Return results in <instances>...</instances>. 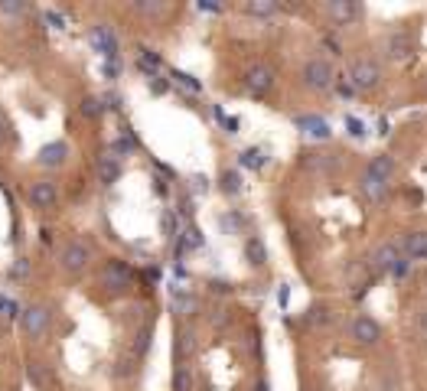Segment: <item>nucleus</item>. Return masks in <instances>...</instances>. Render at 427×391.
Here are the masks:
<instances>
[{
    "instance_id": "28",
    "label": "nucleus",
    "mask_w": 427,
    "mask_h": 391,
    "mask_svg": "<svg viewBox=\"0 0 427 391\" xmlns=\"http://www.w3.org/2000/svg\"><path fill=\"white\" fill-rule=\"evenodd\" d=\"M0 317H20V306L13 304L7 293H0Z\"/></svg>"
},
{
    "instance_id": "33",
    "label": "nucleus",
    "mask_w": 427,
    "mask_h": 391,
    "mask_svg": "<svg viewBox=\"0 0 427 391\" xmlns=\"http://www.w3.org/2000/svg\"><path fill=\"white\" fill-rule=\"evenodd\" d=\"M10 131H13V127H10V121H7V118L0 114V147L7 144V140H10Z\"/></svg>"
},
{
    "instance_id": "32",
    "label": "nucleus",
    "mask_w": 427,
    "mask_h": 391,
    "mask_svg": "<svg viewBox=\"0 0 427 391\" xmlns=\"http://www.w3.org/2000/svg\"><path fill=\"white\" fill-rule=\"evenodd\" d=\"M346 127H349L352 137H362L365 134V127H362V121H359V118H346Z\"/></svg>"
},
{
    "instance_id": "1",
    "label": "nucleus",
    "mask_w": 427,
    "mask_h": 391,
    "mask_svg": "<svg viewBox=\"0 0 427 391\" xmlns=\"http://www.w3.org/2000/svg\"><path fill=\"white\" fill-rule=\"evenodd\" d=\"M303 82H307V88H314V92H329V88L336 85V69H333V62L320 59V56L307 59V65H303Z\"/></svg>"
},
{
    "instance_id": "36",
    "label": "nucleus",
    "mask_w": 427,
    "mask_h": 391,
    "mask_svg": "<svg viewBox=\"0 0 427 391\" xmlns=\"http://www.w3.org/2000/svg\"><path fill=\"white\" fill-rule=\"evenodd\" d=\"M26 271H30V264H26L23 257H20V261H17V264L10 268V277H26Z\"/></svg>"
},
{
    "instance_id": "7",
    "label": "nucleus",
    "mask_w": 427,
    "mask_h": 391,
    "mask_svg": "<svg viewBox=\"0 0 427 391\" xmlns=\"http://www.w3.org/2000/svg\"><path fill=\"white\" fill-rule=\"evenodd\" d=\"M349 336L359 342V346H375V342L382 339V326H378L372 317H355L349 323Z\"/></svg>"
},
{
    "instance_id": "8",
    "label": "nucleus",
    "mask_w": 427,
    "mask_h": 391,
    "mask_svg": "<svg viewBox=\"0 0 427 391\" xmlns=\"http://www.w3.org/2000/svg\"><path fill=\"white\" fill-rule=\"evenodd\" d=\"M323 10H327V17H333L336 23H355L359 17H362V7L355 3V0H329V3H323Z\"/></svg>"
},
{
    "instance_id": "40",
    "label": "nucleus",
    "mask_w": 427,
    "mask_h": 391,
    "mask_svg": "<svg viewBox=\"0 0 427 391\" xmlns=\"http://www.w3.org/2000/svg\"><path fill=\"white\" fill-rule=\"evenodd\" d=\"M254 391H271V388H267V381H258V385H254Z\"/></svg>"
},
{
    "instance_id": "25",
    "label": "nucleus",
    "mask_w": 427,
    "mask_h": 391,
    "mask_svg": "<svg viewBox=\"0 0 427 391\" xmlns=\"http://www.w3.org/2000/svg\"><path fill=\"white\" fill-rule=\"evenodd\" d=\"M219 189L226 196H235L241 189V176H239V170H226L222 173V180H219Z\"/></svg>"
},
{
    "instance_id": "26",
    "label": "nucleus",
    "mask_w": 427,
    "mask_h": 391,
    "mask_svg": "<svg viewBox=\"0 0 427 391\" xmlns=\"http://www.w3.org/2000/svg\"><path fill=\"white\" fill-rule=\"evenodd\" d=\"M78 111H82L85 118H98L101 111H105V101H101V98L85 95V98H82V105H78Z\"/></svg>"
},
{
    "instance_id": "20",
    "label": "nucleus",
    "mask_w": 427,
    "mask_h": 391,
    "mask_svg": "<svg viewBox=\"0 0 427 391\" xmlns=\"http://www.w3.org/2000/svg\"><path fill=\"white\" fill-rule=\"evenodd\" d=\"M245 13H252V17H277V13H281V3H277V0H248V3H245Z\"/></svg>"
},
{
    "instance_id": "12",
    "label": "nucleus",
    "mask_w": 427,
    "mask_h": 391,
    "mask_svg": "<svg viewBox=\"0 0 427 391\" xmlns=\"http://www.w3.org/2000/svg\"><path fill=\"white\" fill-rule=\"evenodd\" d=\"M26 379L33 381L39 391H52V388H56V375H52V368L43 366V362H26Z\"/></svg>"
},
{
    "instance_id": "21",
    "label": "nucleus",
    "mask_w": 427,
    "mask_h": 391,
    "mask_svg": "<svg viewBox=\"0 0 427 391\" xmlns=\"http://www.w3.org/2000/svg\"><path fill=\"white\" fill-rule=\"evenodd\" d=\"M264 150L261 147H248V150H245V154H239V163L241 167H245V170H261L264 167Z\"/></svg>"
},
{
    "instance_id": "3",
    "label": "nucleus",
    "mask_w": 427,
    "mask_h": 391,
    "mask_svg": "<svg viewBox=\"0 0 427 391\" xmlns=\"http://www.w3.org/2000/svg\"><path fill=\"white\" fill-rule=\"evenodd\" d=\"M88 261H91V248H88L85 242H69L59 251V268L65 271V274H82V271L88 268Z\"/></svg>"
},
{
    "instance_id": "5",
    "label": "nucleus",
    "mask_w": 427,
    "mask_h": 391,
    "mask_svg": "<svg viewBox=\"0 0 427 391\" xmlns=\"http://www.w3.org/2000/svg\"><path fill=\"white\" fill-rule=\"evenodd\" d=\"M98 277H101V284H105L108 290H124V287H131V281H134L131 268H127L124 261H118V257H111V261L101 264Z\"/></svg>"
},
{
    "instance_id": "14",
    "label": "nucleus",
    "mask_w": 427,
    "mask_h": 391,
    "mask_svg": "<svg viewBox=\"0 0 427 391\" xmlns=\"http://www.w3.org/2000/svg\"><path fill=\"white\" fill-rule=\"evenodd\" d=\"M294 124H297L307 137H316V140H327V137L333 134V131H329V124L323 121V118H314V114H303V118H297Z\"/></svg>"
},
{
    "instance_id": "11",
    "label": "nucleus",
    "mask_w": 427,
    "mask_h": 391,
    "mask_svg": "<svg viewBox=\"0 0 427 391\" xmlns=\"http://www.w3.org/2000/svg\"><path fill=\"white\" fill-rule=\"evenodd\" d=\"M65 160H69V144L65 140H52V144H43L36 154V163L39 167H63Z\"/></svg>"
},
{
    "instance_id": "16",
    "label": "nucleus",
    "mask_w": 427,
    "mask_h": 391,
    "mask_svg": "<svg viewBox=\"0 0 427 391\" xmlns=\"http://www.w3.org/2000/svg\"><path fill=\"white\" fill-rule=\"evenodd\" d=\"M118 176H121V157H114V154H105L98 160V180L105 186L118 183Z\"/></svg>"
},
{
    "instance_id": "24",
    "label": "nucleus",
    "mask_w": 427,
    "mask_h": 391,
    "mask_svg": "<svg viewBox=\"0 0 427 391\" xmlns=\"http://www.w3.org/2000/svg\"><path fill=\"white\" fill-rule=\"evenodd\" d=\"M173 391H193V368H189V366H176Z\"/></svg>"
},
{
    "instance_id": "9",
    "label": "nucleus",
    "mask_w": 427,
    "mask_h": 391,
    "mask_svg": "<svg viewBox=\"0 0 427 391\" xmlns=\"http://www.w3.org/2000/svg\"><path fill=\"white\" fill-rule=\"evenodd\" d=\"M88 39H91V46L98 49L105 59H114L118 56V36H114V30L111 26H105V23H98V26H91V33H88Z\"/></svg>"
},
{
    "instance_id": "38",
    "label": "nucleus",
    "mask_w": 427,
    "mask_h": 391,
    "mask_svg": "<svg viewBox=\"0 0 427 391\" xmlns=\"http://www.w3.org/2000/svg\"><path fill=\"white\" fill-rule=\"evenodd\" d=\"M170 88V82H151V92L153 95H160V92H166Z\"/></svg>"
},
{
    "instance_id": "23",
    "label": "nucleus",
    "mask_w": 427,
    "mask_h": 391,
    "mask_svg": "<svg viewBox=\"0 0 427 391\" xmlns=\"http://www.w3.org/2000/svg\"><path fill=\"white\" fill-rule=\"evenodd\" d=\"M138 65L144 72H157V69H164V59L153 52V49H140L138 52Z\"/></svg>"
},
{
    "instance_id": "37",
    "label": "nucleus",
    "mask_w": 427,
    "mask_h": 391,
    "mask_svg": "<svg viewBox=\"0 0 427 391\" xmlns=\"http://www.w3.org/2000/svg\"><path fill=\"white\" fill-rule=\"evenodd\" d=\"M173 229H176V222H173V215L166 212V215H164V232H166V238H173Z\"/></svg>"
},
{
    "instance_id": "22",
    "label": "nucleus",
    "mask_w": 427,
    "mask_h": 391,
    "mask_svg": "<svg viewBox=\"0 0 427 391\" xmlns=\"http://www.w3.org/2000/svg\"><path fill=\"white\" fill-rule=\"evenodd\" d=\"M245 255L252 261V268H261L264 261H267V251H264L261 238H248V242H245Z\"/></svg>"
},
{
    "instance_id": "27",
    "label": "nucleus",
    "mask_w": 427,
    "mask_h": 391,
    "mask_svg": "<svg viewBox=\"0 0 427 391\" xmlns=\"http://www.w3.org/2000/svg\"><path fill=\"white\" fill-rule=\"evenodd\" d=\"M173 306H176V310H183V313H189V310H196V297L173 290Z\"/></svg>"
},
{
    "instance_id": "13",
    "label": "nucleus",
    "mask_w": 427,
    "mask_h": 391,
    "mask_svg": "<svg viewBox=\"0 0 427 391\" xmlns=\"http://www.w3.org/2000/svg\"><path fill=\"white\" fill-rule=\"evenodd\" d=\"M411 49H415V43H411L408 33H391V36L385 39V56H388V59H398V62L408 59Z\"/></svg>"
},
{
    "instance_id": "18",
    "label": "nucleus",
    "mask_w": 427,
    "mask_h": 391,
    "mask_svg": "<svg viewBox=\"0 0 427 391\" xmlns=\"http://www.w3.org/2000/svg\"><path fill=\"white\" fill-rule=\"evenodd\" d=\"M402 248L408 257H427V232H408Z\"/></svg>"
},
{
    "instance_id": "19",
    "label": "nucleus",
    "mask_w": 427,
    "mask_h": 391,
    "mask_svg": "<svg viewBox=\"0 0 427 391\" xmlns=\"http://www.w3.org/2000/svg\"><path fill=\"white\" fill-rule=\"evenodd\" d=\"M362 196L365 199H372V202H382L385 196H388V183H382V180H375V176H369V173H362Z\"/></svg>"
},
{
    "instance_id": "31",
    "label": "nucleus",
    "mask_w": 427,
    "mask_h": 391,
    "mask_svg": "<svg viewBox=\"0 0 427 391\" xmlns=\"http://www.w3.org/2000/svg\"><path fill=\"white\" fill-rule=\"evenodd\" d=\"M131 368H134V359H121L118 368H114V375H118V379H124V375H131Z\"/></svg>"
},
{
    "instance_id": "29",
    "label": "nucleus",
    "mask_w": 427,
    "mask_h": 391,
    "mask_svg": "<svg viewBox=\"0 0 427 391\" xmlns=\"http://www.w3.org/2000/svg\"><path fill=\"white\" fill-rule=\"evenodd\" d=\"M26 3H13V0H0V13H7V17H17V13H23Z\"/></svg>"
},
{
    "instance_id": "17",
    "label": "nucleus",
    "mask_w": 427,
    "mask_h": 391,
    "mask_svg": "<svg viewBox=\"0 0 427 391\" xmlns=\"http://www.w3.org/2000/svg\"><path fill=\"white\" fill-rule=\"evenodd\" d=\"M395 261H398V244L385 242L382 248H375V255H372V268L375 271H391L395 268Z\"/></svg>"
},
{
    "instance_id": "30",
    "label": "nucleus",
    "mask_w": 427,
    "mask_h": 391,
    "mask_svg": "<svg viewBox=\"0 0 427 391\" xmlns=\"http://www.w3.org/2000/svg\"><path fill=\"white\" fill-rule=\"evenodd\" d=\"M310 323L327 326V323H329V310H327V306H314V310H310Z\"/></svg>"
},
{
    "instance_id": "41",
    "label": "nucleus",
    "mask_w": 427,
    "mask_h": 391,
    "mask_svg": "<svg viewBox=\"0 0 427 391\" xmlns=\"http://www.w3.org/2000/svg\"><path fill=\"white\" fill-rule=\"evenodd\" d=\"M421 326H424V330H427V310H424V317H421Z\"/></svg>"
},
{
    "instance_id": "6",
    "label": "nucleus",
    "mask_w": 427,
    "mask_h": 391,
    "mask_svg": "<svg viewBox=\"0 0 427 391\" xmlns=\"http://www.w3.org/2000/svg\"><path fill=\"white\" fill-rule=\"evenodd\" d=\"M26 202L33 209H56L59 202V186L52 180H36V183L26 186Z\"/></svg>"
},
{
    "instance_id": "4",
    "label": "nucleus",
    "mask_w": 427,
    "mask_h": 391,
    "mask_svg": "<svg viewBox=\"0 0 427 391\" xmlns=\"http://www.w3.org/2000/svg\"><path fill=\"white\" fill-rule=\"evenodd\" d=\"M378 82H382V69H378V62L359 59L349 69V85L355 88V92H372Z\"/></svg>"
},
{
    "instance_id": "34",
    "label": "nucleus",
    "mask_w": 427,
    "mask_h": 391,
    "mask_svg": "<svg viewBox=\"0 0 427 391\" xmlns=\"http://www.w3.org/2000/svg\"><path fill=\"white\" fill-rule=\"evenodd\" d=\"M391 277H404V274H408V261H404V257H398V261H395V268L388 271Z\"/></svg>"
},
{
    "instance_id": "15",
    "label": "nucleus",
    "mask_w": 427,
    "mask_h": 391,
    "mask_svg": "<svg viewBox=\"0 0 427 391\" xmlns=\"http://www.w3.org/2000/svg\"><path fill=\"white\" fill-rule=\"evenodd\" d=\"M369 176H375V180H382V183H391V176H395V157H388V154H378V157H372V163H369Z\"/></svg>"
},
{
    "instance_id": "39",
    "label": "nucleus",
    "mask_w": 427,
    "mask_h": 391,
    "mask_svg": "<svg viewBox=\"0 0 427 391\" xmlns=\"http://www.w3.org/2000/svg\"><path fill=\"white\" fill-rule=\"evenodd\" d=\"M46 20H50V23H52V26H63V17H56V13H52V10H50V13H46Z\"/></svg>"
},
{
    "instance_id": "35",
    "label": "nucleus",
    "mask_w": 427,
    "mask_h": 391,
    "mask_svg": "<svg viewBox=\"0 0 427 391\" xmlns=\"http://www.w3.org/2000/svg\"><path fill=\"white\" fill-rule=\"evenodd\" d=\"M176 78H179V82H183V85L186 88H193V92H199V82H196V78H193V75H186V72H173Z\"/></svg>"
},
{
    "instance_id": "10",
    "label": "nucleus",
    "mask_w": 427,
    "mask_h": 391,
    "mask_svg": "<svg viewBox=\"0 0 427 391\" xmlns=\"http://www.w3.org/2000/svg\"><path fill=\"white\" fill-rule=\"evenodd\" d=\"M241 82H245V88H248L252 95H264L267 88L274 85V69H267V65H252Z\"/></svg>"
},
{
    "instance_id": "2",
    "label": "nucleus",
    "mask_w": 427,
    "mask_h": 391,
    "mask_svg": "<svg viewBox=\"0 0 427 391\" xmlns=\"http://www.w3.org/2000/svg\"><path fill=\"white\" fill-rule=\"evenodd\" d=\"M50 323H52V310L46 304L26 306L23 313H20V326H23V332L30 339H39L43 332L50 330Z\"/></svg>"
}]
</instances>
